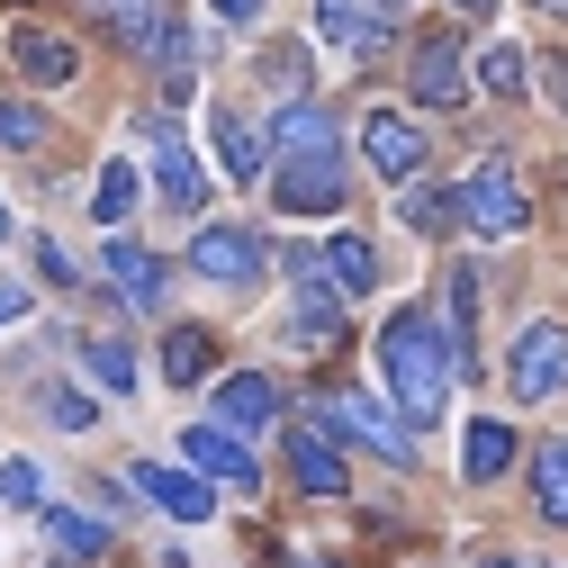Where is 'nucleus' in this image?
<instances>
[{"label": "nucleus", "mask_w": 568, "mask_h": 568, "mask_svg": "<svg viewBox=\"0 0 568 568\" xmlns=\"http://www.w3.org/2000/svg\"><path fill=\"white\" fill-rule=\"evenodd\" d=\"M253 10H262V0H207V19H217V28H244Z\"/></svg>", "instance_id": "nucleus-34"}, {"label": "nucleus", "mask_w": 568, "mask_h": 568, "mask_svg": "<svg viewBox=\"0 0 568 568\" xmlns=\"http://www.w3.org/2000/svg\"><path fill=\"white\" fill-rule=\"evenodd\" d=\"M207 145H217L226 181H262V172H271V163H262V126H253L244 109H217V118H207Z\"/></svg>", "instance_id": "nucleus-15"}, {"label": "nucleus", "mask_w": 568, "mask_h": 568, "mask_svg": "<svg viewBox=\"0 0 568 568\" xmlns=\"http://www.w3.org/2000/svg\"><path fill=\"white\" fill-rule=\"evenodd\" d=\"M91 415H100V397H82V388H54V424H73V434H82Z\"/></svg>", "instance_id": "nucleus-33"}, {"label": "nucleus", "mask_w": 568, "mask_h": 568, "mask_svg": "<svg viewBox=\"0 0 568 568\" xmlns=\"http://www.w3.org/2000/svg\"><path fill=\"white\" fill-rule=\"evenodd\" d=\"M0 506H45V487L28 460H0Z\"/></svg>", "instance_id": "nucleus-31"}, {"label": "nucleus", "mask_w": 568, "mask_h": 568, "mask_svg": "<svg viewBox=\"0 0 568 568\" xmlns=\"http://www.w3.org/2000/svg\"><path fill=\"white\" fill-rule=\"evenodd\" d=\"M126 207H135V163L109 154V172H100V190H91V217H100V226H126Z\"/></svg>", "instance_id": "nucleus-26"}, {"label": "nucleus", "mask_w": 568, "mask_h": 568, "mask_svg": "<svg viewBox=\"0 0 568 568\" xmlns=\"http://www.w3.org/2000/svg\"><path fill=\"white\" fill-rule=\"evenodd\" d=\"M10 63L28 82H45V91H63L82 73V54H73V37H45V28H10Z\"/></svg>", "instance_id": "nucleus-13"}, {"label": "nucleus", "mask_w": 568, "mask_h": 568, "mask_svg": "<svg viewBox=\"0 0 568 568\" xmlns=\"http://www.w3.org/2000/svg\"><path fill=\"white\" fill-rule=\"evenodd\" d=\"M362 154H371L379 181H415V172H424V126L397 118V109H371V118H362Z\"/></svg>", "instance_id": "nucleus-9"}, {"label": "nucleus", "mask_w": 568, "mask_h": 568, "mask_svg": "<svg viewBox=\"0 0 568 568\" xmlns=\"http://www.w3.org/2000/svg\"><path fill=\"white\" fill-rule=\"evenodd\" d=\"M532 10H541V19H568V0H532Z\"/></svg>", "instance_id": "nucleus-36"}, {"label": "nucleus", "mask_w": 568, "mask_h": 568, "mask_svg": "<svg viewBox=\"0 0 568 568\" xmlns=\"http://www.w3.org/2000/svg\"><path fill=\"white\" fill-rule=\"evenodd\" d=\"M343 280L334 271H316L307 253H290V343L298 352H334L343 343Z\"/></svg>", "instance_id": "nucleus-4"}, {"label": "nucleus", "mask_w": 568, "mask_h": 568, "mask_svg": "<svg viewBox=\"0 0 568 568\" xmlns=\"http://www.w3.org/2000/svg\"><path fill=\"white\" fill-rule=\"evenodd\" d=\"M0 235H10V207H0Z\"/></svg>", "instance_id": "nucleus-39"}, {"label": "nucleus", "mask_w": 568, "mask_h": 568, "mask_svg": "<svg viewBox=\"0 0 568 568\" xmlns=\"http://www.w3.org/2000/svg\"><path fill=\"white\" fill-rule=\"evenodd\" d=\"M532 515L541 524H568V434L541 443V460H532Z\"/></svg>", "instance_id": "nucleus-21"}, {"label": "nucleus", "mask_w": 568, "mask_h": 568, "mask_svg": "<svg viewBox=\"0 0 568 568\" xmlns=\"http://www.w3.org/2000/svg\"><path fill=\"white\" fill-rule=\"evenodd\" d=\"M379 371H388V397L415 424H443L452 415V388H460V343L443 334L434 307H397L379 325Z\"/></svg>", "instance_id": "nucleus-1"}, {"label": "nucleus", "mask_w": 568, "mask_h": 568, "mask_svg": "<svg viewBox=\"0 0 568 568\" xmlns=\"http://www.w3.org/2000/svg\"><path fill=\"white\" fill-rule=\"evenodd\" d=\"M19 316H28V298L10 290V280H0V325H19Z\"/></svg>", "instance_id": "nucleus-35"}, {"label": "nucleus", "mask_w": 568, "mask_h": 568, "mask_svg": "<svg viewBox=\"0 0 568 568\" xmlns=\"http://www.w3.org/2000/svg\"><path fill=\"white\" fill-rule=\"evenodd\" d=\"M506 388H515L524 406H550V397L568 388V325H524V334H515Z\"/></svg>", "instance_id": "nucleus-6"}, {"label": "nucleus", "mask_w": 568, "mask_h": 568, "mask_svg": "<svg viewBox=\"0 0 568 568\" xmlns=\"http://www.w3.org/2000/svg\"><path fill=\"white\" fill-rule=\"evenodd\" d=\"M271 154H290V163L271 172V199L290 207V217H334V207H343V135H334V118L316 100L280 109Z\"/></svg>", "instance_id": "nucleus-2"}, {"label": "nucleus", "mask_w": 568, "mask_h": 568, "mask_svg": "<svg viewBox=\"0 0 568 568\" xmlns=\"http://www.w3.org/2000/svg\"><path fill=\"white\" fill-rule=\"evenodd\" d=\"M100 271L126 290V307H163V262H154L145 244H126V235H118V244L100 253Z\"/></svg>", "instance_id": "nucleus-17"}, {"label": "nucleus", "mask_w": 568, "mask_h": 568, "mask_svg": "<svg viewBox=\"0 0 568 568\" xmlns=\"http://www.w3.org/2000/svg\"><path fill=\"white\" fill-rule=\"evenodd\" d=\"M181 460H190L199 478H217V487H235V496H253V487H262L253 452L235 443V424H190V434H181Z\"/></svg>", "instance_id": "nucleus-7"}, {"label": "nucleus", "mask_w": 568, "mask_h": 568, "mask_svg": "<svg viewBox=\"0 0 568 568\" xmlns=\"http://www.w3.org/2000/svg\"><path fill=\"white\" fill-rule=\"evenodd\" d=\"M45 541L73 550V559H100V550H109V524H91V515H73V506H45Z\"/></svg>", "instance_id": "nucleus-25"}, {"label": "nucleus", "mask_w": 568, "mask_h": 568, "mask_svg": "<svg viewBox=\"0 0 568 568\" xmlns=\"http://www.w3.org/2000/svg\"><path fill=\"white\" fill-rule=\"evenodd\" d=\"M406 73H415V100H424V109H452V100L469 91V82H460L469 63H460V45H452V37H424Z\"/></svg>", "instance_id": "nucleus-14"}, {"label": "nucleus", "mask_w": 568, "mask_h": 568, "mask_svg": "<svg viewBox=\"0 0 568 568\" xmlns=\"http://www.w3.org/2000/svg\"><path fill=\"white\" fill-rule=\"evenodd\" d=\"M460 226H469V235H487V244L524 235V226H532V199H524V181H515L506 163H478V172H469V190H460Z\"/></svg>", "instance_id": "nucleus-5"}, {"label": "nucleus", "mask_w": 568, "mask_h": 568, "mask_svg": "<svg viewBox=\"0 0 568 568\" xmlns=\"http://www.w3.org/2000/svg\"><path fill=\"white\" fill-rule=\"evenodd\" d=\"M262 82H280L290 100H307V91H316V63H307V45H262Z\"/></svg>", "instance_id": "nucleus-30"}, {"label": "nucleus", "mask_w": 568, "mask_h": 568, "mask_svg": "<svg viewBox=\"0 0 568 568\" xmlns=\"http://www.w3.org/2000/svg\"><path fill=\"white\" fill-rule=\"evenodd\" d=\"M371 10H406V0H371Z\"/></svg>", "instance_id": "nucleus-37"}, {"label": "nucleus", "mask_w": 568, "mask_h": 568, "mask_svg": "<svg viewBox=\"0 0 568 568\" xmlns=\"http://www.w3.org/2000/svg\"><path fill=\"white\" fill-rule=\"evenodd\" d=\"M109 28H118V45L145 54V45L163 37V0H109Z\"/></svg>", "instance_id": "nucleus-29"}, {"label": "nucleus", "mask_w": 568, "mask_h": 568, "mask_svg": "<svg viewBox=\"0 0 568 568\" xmlns=\"http://www.w3.org/2000/svg\"><path fill=\"white\" fill-rule=\"evenodd\" d=\"M290 478H298L307 496H343V452H334V434H325V415H316V424H290Z\"/></svg>", "instance_id": "nucleus-12"}, {"label": "nucleus", "mask_w": 568, "mask_h": 568, "mask_svg": "<svg viewBox=\"0 0 568 568\" xmlns=\"http://www.w3.org/2000/svg\"><path fill=\"white\" fill-rule=\"evenodd\" d=\"M460 10H487V0H460Z\"/></svg>", "instance_id": "nucleus-40"}, {"label": "nucleus", "mask_w": 568, "mask_h": 568, "mask_svg": "<svg viewBox=\"0 0 568 568\" xmlns=\"http://www.w3.org/2000/svg\"><path fill=\"white\" fill-rule=\"evenodd\" d=\"M316 415L334 424V434H352V443H362V452H379V460H397V469L415 460V443H406V424H397L388 406H371V397H325Z\"/></svg>", "instance_id": "nucleus-8"}, {"label": "nucleus", "mask_w": 568, "mask_h": 568, "mask_svg": "<svg viewBox=\"0 0 568 568\" xmlns=\"http://www.w3.org/2000/svg\"><path fill=\"white\" fill-rule=\"evenodd\" d=\"M478 271H452V343H460V379H478Z\"/></svg>", "instance_id": "nucleus-23"}, {"label": "nucleus", "mask_w": 568, "mask_h": 568, "mask_svg": "<svg viewBox=\"0 0 568 568\" xmlns=\"http://www.w3.org/2000/svg\"><path fill=\"white\" fill-rule=\"evenodd\" d=\"M316 37L334 54H379V28L362 19V0H316Z\"/></svg>", "instance_id": "nucleus-20"}, {"label": "nucleus", "mask_w": 568, "mask_h": 568, "mask_svg": "<svg viewBox=\"0 0 568 568\" xmlns=\"http://www.w3.org/2000/svg\"><path fill=\"white\" fill-rule=\"evenodd\" d=\"M524 73H532V54H524V45H487V54H478V91H496V100H515Z\"/></svg>", "instance_id": "nucleus-28"}, {"label": "nucleus", "mask_w": 568, "mask_h": 568, "mask_svg": "<svg viewBox=\"0 0 568 568\" xmlns=\"http://www.w3.org/2000/svg\"><path fill=\"white\" fill-rule=\"evenodd\" d=\"M82 371H91V379H100L109 397H135V388H145V371H135V352H126V343H109V334H91V343H82Z\"/></svg>", "instance_id": "nucleus-22"}, {"label": "nucleus", "mask_w": 568, "mask_h": 568, "mask_svg": "<svg viewBox=\"0 0 568 568\" xmlns=\"http://www.w3.org/2000/svg\"><path fill=\"white\" fill-rule=\"evenodd\" d=\"M506 460H515V424L506 415H478L469 434H460V478L487 487V478H506Z\"/></svg>", "instance_id": "nucleus-16"}, {"label": "nucleus", "mask_w": 568, "mask_h": 568, "mask_svg": "<svg viewBox=\"0 0 568 568\" xmlns=\"http://www.w3.org/2000/svg\"><path fill=\"white\" fill-rule=\"evenodd\" d=\"M135 496H145V506H163L172 524H207V506H217V496H207V478H199V469H172V460H135Z\"/></svg>", "instance_id": "nucleus-10"}, {"label": "nucleus", "mask_w": 568, "mask_h": 568, "mask_svg": "<svg viewBox=\"0 0 568 568\" xmlns=\"http://www.w3.org/2000/svg\"><path fill=\"white\" fill-rule=\"evenodd\" d=\"M207 371H217V334H207V325H172L163 334V379L172 388H199Z\"/></svg>", "instance_id": "nucleus-19"}, {"label": "nucleus", "mask_w": 568, "mask_h": 568, "mask_svg": "<svg viewBox=\"0 0 568 568\" xmlns=\"http://www.w3.org/2000/svg\"><path fill=\"white\" fill-rule=\"evenodd\" d=\"M397 190H406L397 217H406L415 235H452V226H460V199H452V190H424V181H397Z\"/></svg>", "instance_id": "nucleus-24"}, {"label": "nucleus", "mask_w": 568, "mask_h": 568, "mask_svg": "<svg viewBox=\"0 0 568 568\" xmlns=\"http://www.w3.org/2000/svg\"><path fill=\"white\" fill-rule=\"evenodd\" d=\"M487 568H524V559H487Z\"/></svg>", "instance_id": "nucleus-38"}, {"label": "nucleus", "mask_w": 568, "mask_h": 568, "mask_svg": "<svg viewBox=\"0 0 568 568\" xmlns=\"http://www.w3.org/2000/svg\"><path fill=\"white\" fill-rule=\"evenodd\" d=\"M190 271L207 280V290H226V298H253L262 290V280H271V253H262V235L253 226H199L190 235Z\"/></svg>", "instance_id": "nucleus-3"}, {"label": "nucleus", "mask_w": 568, "mask_h": 568, "mask_svg": "<svg viewBox=\"0 0 568 568\" xmlns=\"http://www.w3.org/2000/svg\"><path fill=\"white\" fill-rule=\"evenodd\" d=\"M325 271L343 280V290H352V298H362V290H371V280H379V253H371L362 235H334V244H325Z\"/></svg>", "instance_id": "nucleus-27"}, {"label": "nucleus", "mask_w": 568, "mask_h": 568, "mask_svg": "<svg viewBox=\"0 0 568 568\" xmlns=\"http://www.w3.org/2000/svg\"><path fill=\"white\" fill-rule=\"evenodd\" d=\"M37 135H45L37 109H10V100H0V145H37Z\"/></svg>", "instance_id": "nucleus-32"}, {"label": "nucleus", "mask_w": 568, "mask_h": 568, "mask_svg": "<svg viewBox=\"0 0 568 568\" xmlns=\"http://www.w3.org/2000/svg\"><path fill=\"white\" fill-rule=\"evenodd\" d=\"M271 415H280V397H271V379H262V371H235V379L217 388V424H235V434H262Z\"/></svg>", "instance_id": "nucleus-18"}, {"label": "nucleus", "mask_w": 568, "mask_h": 568, "mask_svg": "<svg viewBox=\"0 0 568 568\" xmlns=\"http://www.w3.org/2000/svg\"><path fill=\"white\" fill-rule=\"evenodd\" d=\"M145 154H154V181H163V199H172V207H199V199H207V181H199V154L181 145V126H172L163 109L145 118Z\"/></svg>", "instance_id": "nucleus-11"}]
</instances>
